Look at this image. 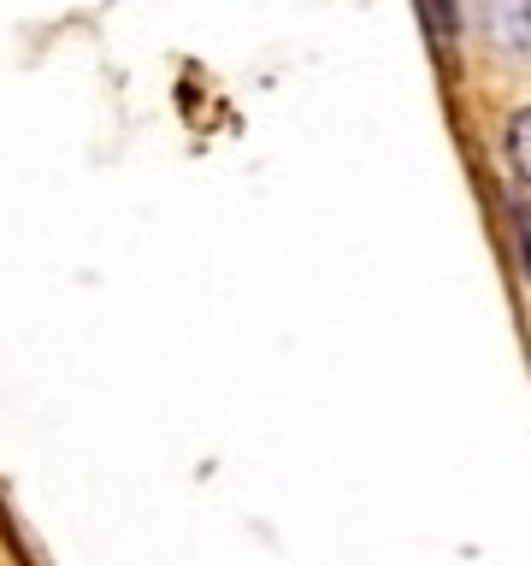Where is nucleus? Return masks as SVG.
<instances>
[{"instance_id":"f257e3e1","label":"nucleus","mask_w":531,"mask_h":566,"mask_svg":"<svg viewBox=\"0 0 531 566\" xmlns=\"http://www.w3.org/2000/svg\"><path fill=\"white\" fill-rule=\"evenodd\" d=\"M508 159H513V171L531 184V106H520V113L508 118Z\"/></svg>"},{"instance_id":"f03ea898","label":"nucleus","mask_w":531,"mask_h":566,"mask_svg":"<svg viewBox=\"0 0 531 566\" xmlns=\"http://www.w3.org/2000/svg\"><path fill=\"white\" fill-rule=\"evenodd\" d=\"M525 24H531V0H525Z\"/></svg>"}]
</instances>
